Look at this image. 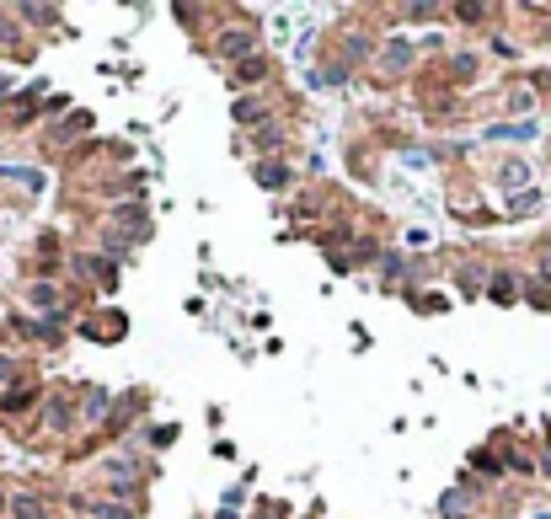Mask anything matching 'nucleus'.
Segmentation results:
<instances>
[{"label": "nucleus", "instance_id": "nucleus-1", "mask_svg": "<svg viewBox=\"0 0 551 519\" xmlns=\"http://www.w3.org/2000/svg\"><path fill=\"white\" fill-rule=\"evenodd\" d=\"M220 49H225V54H241V49H252V38H246V33H230Z\"/></svg>", "mask_w": 551, "mask_h": 519}, {"label": "nucleus", "instance_id": "nucleus-4", "mask_svg": "<svg viewBox=\"0 0 551 519\" xmlns=\"http://www.w3.org/2000/svg\"><path fill=\"white\" fill-rule=\"evenodd\" d=\"M11 375H16V364H11V359H0V380H11Z\"/></svg>", "mask_w": 551, "mask_h": 519}, {"label": "nucleus", "instance_id": "nucleus-2", "mask_svg": "<svg viewBox=\"0 0 551 519\" xmlns=\"http://www.w3.org/2000/svg\"><path fill=\"white\" fill-rule=\"evenodd\" d=\"M257 75H263V59H246V64H241V70H236V81L246 86V81H257Z\"/></svg>", "mask_w": 551, "mask_h": 519}, {"label": "nucleus", "instance_id": "nucleus-3", "mask_svg": "<svg viewBox=\"0 0 551 519\" xmlns=\"http://www.w3.org/2000/svg\"><path fill=\"white\" fill-rule=\"evenodd\" d=\"M16 519H43V508H38L33 498H16Z\"/></svg>", "mask_w": 551, "mask_h": 519}]
</instances>
